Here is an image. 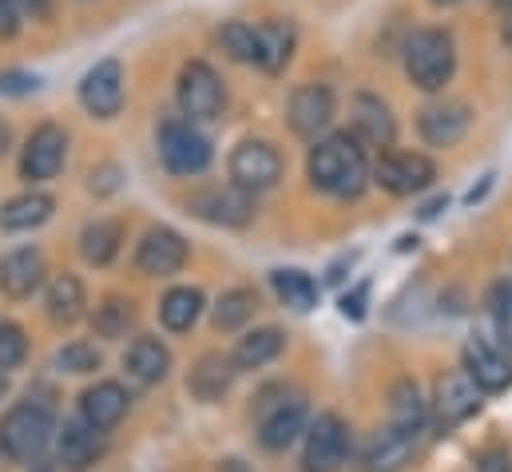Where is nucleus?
Instances as JSON below:
<instances>
[{
  "label": "nucleus",
  "mask_w": 512,
  "mask_h": 472,
  "mask_svg": "<svg viewBox=\"0 0 512 472\" xmlns=\"http://www.w3.org/2000/svg\"><path fill=\"white\" fill-rule=\"evenodd\" d=\"M306 175L314 183V191L334 195V199H358L370 183V163H366V147L354 131H334L326 139H318L310 147L306 159Z\"/></svg>",
  "instance_id": "nucleus-1"
},
{
  "label": "nucleus",
  "mask_w": 512,
  "mask_h": 472,
  "mask_svg": "<svg viewBox=\"0 0 512 472\" xmlns=\"http://www.w3.org/2000/svg\"><path fill=\"white\" fill-rule=\"evenodd\" d=\"M52 437H56V417L40 401H20L0 421V453L8 461H20V465L40 461L48 453Z\"/></svg>",
  "instance_id": "nucleus-2"
},
{
  "label": "nucleus",
  "mask_w": 512,
  "mask_h": 472,
  "mask_svg": "<svg viewBox=\"0 0 512 472\" xmlns=\"http://www.w3.org/2000/svg\"><path fill=\"white\" fill-rule=\"evenodd\" d=\"M457 72V44L445 28H421L405 44V76L421 92H441Z\"/></svg>",
  "instance_id": "nucleus-3"
},
{
  "label": "nucleus",
  "mask_w": 512,
  "mask_h": 472,
  "mask_svg": "<svg viewBox=\"0 0 512 472\" xmlns=\"http://www.w3.org/2000/svg\"><path fill=\"white\" fill-rule=\"evenodd\" d=\"M175 100H179V112L191 123H211V119L223 116L227 108V88L219 80V72L203 60H191L179 68V80H175Z\"/></svg>",
  "instance_id": "nucleus-4"
},
{
  "label": "nucleus",
  "mask_w": 512,
  "mask_h": 472,
  "mask_svg": "<svg viewBox=\"0 0 512 472\" xmlns=\"http://www.w3.org/2000/svg\"><path fill=\"white\" fill-rule=\"evenodd\" d=\"M159 159L171 175L191 179V175H203L211 167L215 151H211V139L191 119H167L159 127Z\"/></svg>",
  "instance_id": "nucleus-5"
},
{
  "label": "nucleus",
  "mask_w": 512,
  "mask_h": 472,
  "mask_svg": "<svg viewBox=\"0 0 512 472\" xmlns=\"http://www.w3.org/2000/svg\"><path fill=\"white\" fill-rule=\"evenodd\" d=\"M187 211L211 227H247L255 219V195L243 191L239 183H215V187H199L187 199Z\"/></svg>",
  "instance_id": "nucleus-6"
},
{
  "label": "nucleus",
  "mask_w": 512,
  "mask_h": 472,
  "mask_svg": "<svg viewBox=\"0 0 512 472\" xmlns=\"http://www.w3.org/2000/svg\"><path fill=\"white\" fill-rule=\"evenodd\" d=\"M477 409H481V385L465 369H449V373L437 377V385H433V421H437L441 433L465 425Z\"/></svg>",
  "instance_id": "nucleus-7"
},
{
  "label": "nucleus",
  "mask_w": 512,
  "mask_h": 472,
  "mask_svg": "<svg viewBox=\"0 0 512 472\" xmlns=\"http://www.w3.org/2000/svg\"><path fill=\"white\" fill-rule=\"evenodd\" d=\"M433 179H437V167L421 151H385L374 163V183L389 195H397V199L433 187Z\"/></svg>",
  "instance_id": "nucleus-8"
},
{
  "label": "nucleus",
  "mask_w": 512,
  "mask_h": 472,
  "mask_svg": "<svg viewBox=\"0 0 512 472\" xmlns=\"http://www.w3.org/2000/svg\"><path fill=\"white\" fill-rule=\"evenodd\" d=\"M64 159H68V131L60 123H40L20 151V179L48 183L64 171Z\"/></svg>",
  "instance_id": "nucleus-9"
},
{
  "label": "nucleus",
  "mask_w": 512,
  "mask_h": 472,
  "mask_svg": "<svg viewBox=\"0 0 512 472\" xmlns=\"http://www.w3.org/2000/svg\"><path fill=\"white\" fill-rule=\"evenodd\" d=\"M346 449H350V429L342 417L322 413L310 421L306 429V449H302V465L306 472H338L346 465Z\"/></svg>",
  "instance_id": "nucleus-10"
},
{
  "label": "nucleus",
  "mask_w": 512,
  "mask_h": 472,
  "mask_svg": "<svg viewBox=\"0 0 512 472\" xmlns=\"http://www.w3.org/2000/svg\"><path fill=\"white\" fill-rule=\"evenodd\" d=\"M282 179V155L266 143V139H243L231 151V183H239L243 191H270Z\"/></svg>",
  "instance_id": "nucleus-11"
},
{
  "label": "nucleus",
  "mask_w": 512,
  "mask_h": 472,
  "mask_svg": "<svg viewBox=\"0 0 512 472\" xmlns=\"http://www.w3.org/2000/svg\"><path fill=\"white\" fill-rule=\"evenodd\" d=\"M80 104H84L88 116L96 119L120 116V108H124V64L112 60V56L92 64L80 80Z\"/></svg>",
  "instance_id": "nucleus-12"
},
{
  "label": "nucleus",
  "mask_w": 512,
  "mask_h": 472,
  "mask_svg": "<svg viewBox=\"0 0 512 472\" xmlns=\"http://www.w3.org/2000/svg\"><path fill=\"white\" fill-rule=\"evenodd\" d=\"M187 262V242L179 231L171 227H155L147 231L143 242L135 246V270L147 274V278H167V274H179Z\"/></svg>",
  "instance_id": "nucleus-13"
},
{
  "label": "nucleus",
  "mask_w": 512,
  "mask_h": 472,
  "mask_svg": "<svg viewBox=\"0 0 512 472\" xmlns=\"http://www.w3.org/2000/svg\"><path fill=\"white\" fill-rule=\"evenodd\" d=\"M286 119H290L294 135L318 139L334 123V92L326 84H302V88H294V96L286 104Z\"/></svg>",
  "instance_id": "nucleus-14"
},
{
  "label": "nucleus",
  "mask_w": 512,
  "mask_h": 472,
  "mask_svg": "<svg viewBox=\"0 0 512 472\" xmlns=\"http://www.w3.org/2000/svg\"><path fill=\"white\" fill-rule=\"evenodd\" d=\"M461 357H465V373L481 385V393H501V389L512 385L509 357L501 354V346H493L489 338L473 334V338L465 342V354Z\"/></svg>",
  "instance_id": "nucleus-15"
},
{
  "label": "nucleus",
  "mask_w": 512,
  "mask_h": 472,
  "mask_svg": "<svg viewBox=\"0 0 512 472\" xmlns=\"http://www.w3.org/2000/svg\"><path fill=\"white\" fill-rule=\"evenodd\" d=\"M128 405H131V393L120 381H96V385H88V389L80 393V417H84L92 429H100V433L116 429V425L124 421Z\"/></svg>",
  "instance_id": "nucleus-16"
},
{
  "label": "nucleus",
  "mask_w": 512,
  "mask_h": 472,
  "mask_svg": "<svg viewBox=\"0 0 512 472\" xmlns=\"http://www.w3.org/2000/svg\"><path fill=\"white\" fill-rule=\"evenodd\" d=\"M48 266H44V254L36 246H20L12 254L0 258V294L8 298H32L44 282Z\"/></svg>",
  "instance_id": "nucleus-17"
},
{
  "label": "nucleus",
  "mask_w": 512,
  "mask_h": 472,
  "mask_svg": "<svg viewBox=\"0 0 512 472\" xmlns=\"http://www.w3.org/2000/svg\"><path fill=\"white\" fill-rule=\"evenodd\" d=\"M473 123L469 104H429L417 116V131L429 147H457Z\"/></svg>",
  "instance_id": "nucleus-18"
},
{
  "label": "nucleus",
  "mask_w": 512,
  "mask_h": 472,
  "mask_svg": "<svg viewBox=\"0 0 512 472\" xmlns=\"http://www.w3.org/2000/svg\"><path fill=\"white\" fill-rule=\"evenodd\" d=\"M354 135L370 147H389L397 139V119L389 112V104L378 96H354Z\"/></svg>",
  "instance_id": "nucleus-19"
},
{
  "label": "nucleus",
  "mask_w": 512,
  "mask_h": 472,
  "mask_svg": "<svg viewBox=\"0 0 512 472\" xmlns=\"http://www.w3.org/2000/svg\"><path fill=\"white\" fill-rule=\"evenodd\" d=\"M124 369L135 385H159L171 373V350L159 338H135L124 354Z\"/></svg>",
  "instance_id": "nucleus-20"
},
{
  "label": "nucleus",
  "mask_w": 512,
  "mask_h": 472,
  "mask_svg": "<svg viewBox=\"0 0 512 472\" xmlns=\"http://www.w3.org/2000/svg\"><path fill=\"white\" fill-rule=\"evenodd\" d=\"M44 310L56 326H76L88 310V294H84V282L76 274H56L48 282V294H44Z\"/></svg>",
  "instance_id": "nucleus-21"
},
{
  "label": "nucleus",
  "mask_w": 512,
  "mask_h": 472,
  "mask_svg": "<svg viewBox=\"0 0 512 472\" xmlns=\"http://www.w3.org/2000/svg\"><path fill=\"white\" fill-rule=\"evenodd\" d=\"M298 433H306V405H302V401H282V405H274V409L262 417V425H258V445L270 449V453H278V449H286Z\"/></svg>",
  "instance_id": "nucleus-22"
},
{
  "label": "nucleus",
  "mask_w": 512,
  "mask_h": 472,
  "mask_svg": "<svg viewBox=\"0 0 512 472\" xmlns=\"http://www.w3.org/2000/svg\"><path fill=\"white\" fill-rule=\"evenodd\" d=\"M258 32V68L262 72H282L294 56V44H298V32L290 20H262L255 24Z\"/></svg>",
  "instance_id": "nucleus-23"
},
{
  "label": "nucleus",
  "mask_w": 512,
  "mask_h": 472,
  "mask_svg": "<svg viewBox=\"0 0 512 472\" xmlns=\"http://www.w3.org/2000/svg\"><path fill=\"white\" fill-rule=\"evenodd\" d=\"M425 417H429V405H425V397H421L417 381L401 377V381L389 389V429L417 437V433H421V425H425Z\"/></svg>",
  "instance_id": "nucleus-24"
},
{
  "label": "nucleus",
  "mask_w": 512,
  "mask_h": 472,
  "mask_svg": "<svg viewBox=\"0 0 512 472\" xmlns=\"http://www.w3.org/2000/svg\"><path fill=\"white\" fill-rule=\"evenodd\" d=\"M52 195H44V191H24V195H16V199H8L4 207H0V231H12V235H20V231H36V227H44L48 219H52Z\"/></svg>",
  "instance_id": "nucleus-25"
},
{
  "label": "nucleus",
  "mask_w": 512,
  "mask_h": 472,
  "mask_svg": "<svg viewBox=\"0 0 512 472\" xmlns=\"http://www.w3.org/2000/svg\"><path fill=\"white\" fill-rule=\"evenodd\" d=\"M235 361L223 354H203L199 357V365L191 369V393L199 397V401H219L227 389H231V381H235Z\"/></svg>",
  "instance_id": "nucleus-26"
},
{
  "label": "nucleus",
  "mask_w": 512,
  "mask_h": 472,
  "mask_svg": "<svg viewBox=\"0 0 512 472\" xmlns=\"http://www.w3.org/2000/svg\"><path fill=\"white\" fill-rule=\"evenodd\" d=\"M203 314V294L195 286H175L163 294L159 302V322L171 330V334H187Z\"/></svg>",
  "instance_id": "nucleus-27"
},
{
  "label": "nucleus",
  "mask_w": 512,
  "mask_h": 472,
  "mask_svg": "<svg viewBox=\"0 0 512 472\" xmlns=\"http://www.w3.org/2000/svg\"><path fill=\"white\" fill-rule=\"evenodd\" d=\"M413 441L417 437L397 433V429L385 425L382 433L370 441V449H366V465L374 472H401L409 465V457H413Z\"/></svg>",
  "instance_id": "nucleus-28"
},
{
  "label": "nucleus",
  "mask_w": 512,
  "mask_h": 472,
  "mask_svg": "<svg viewBox=\"0 0 512 472\" xmlns=\"http://www.w3.org/2000/svg\"><path fill=\"white\" fill-rule=\"evenodd\" d=\"M282 346H286V334L278 326H262V330H251L247 338H239L231 361H235V369H262L266 361L282 354Z\"/></svg>",
  "instance_id": "nucleus-29"
},
{
  "label": "nucleus",
  "mask_w": 512,
  "mask_h": 472,
  "mask_svg": "<svg viewBox=\"0 0 512 472\" xmlns=\"http://www.w3.org/2000/svg\"><path fill=\"white\" fill-rule=\"evenodd\" d=\"M120 242H124V227H120V223L96 219V223H88L84 235H80V254H84V262H92V266H108V262L120 254Z\"/></svg>",
  "instance_id": "nucleus-30"
},
{
  "label": "nucleus",
  "mask_w": 512,
  "mask_h": 472,
  "mask_svg": "<svg viewBox=\"0 0 512 472\" xmlns=\"http://www.w3.org/2000/svg\"><path fill=\"white\" fill-rule=\"evenodd\" d=\"M270 286H274L278 302L290 306L294 314H310L314 302H318V286H314V278L306 270H274L270 274Z\"/></svg>",
  "instance_id": "nucleus-31"
},
{
  "label": "nucleus",
  "mask_w": 512,
  "mask_h": 472,
  "mask_svg": "<svg viewBox=\"0 0 512 472\" xmlns=\"http://www.w3.org/2000/svg\"><path fill=\"white\" fill-rule=\"evenodd\" d=\"M100 437H104V433L92 429L84 417H80V421H68L64 433H60V461H64V465H88V461L100 453V445H104Z\"/></svg>",
  "instance_id": "nucleus-32"
},
{
  "label": "nucleus",
  "mask_w": 512,
  "mask_h": 472,
  "mask_svg": "<svg viewBox=\"0 0 512 472\" xmlns=\"http://www.w3.org/2000/svg\"><path fill=\"white\" fill-rule=\"evenodd\" d=\"M255 310H258V294L251 290V286H239V290H227V294L219 298L211 322H215V330L231 334V330H243V326L251 322Z\"/></svg>",
  "instance_id": "nucleus-33"
},
{
  "label": "nucleus",
  "mask_w": 512,
  "mask_h": 472,
  "mask_svg": "<svg viewBox=\"0 0 512 472\" xmlns=\"http://www.w3.org/2000/svg\"><path fill=\"white\" fill-rule=\"evenodd\" d=\"M131 322H135V302H131V298H120V294L104 298V302L96 306V314H92V330H96L100 338H124Z\"/></svg>",
  "instance_id": "nucleus-34"
},
{
  "label": "nucleus",
  "mask_w": 512,
  "mask_h": 472,
  "mask_svg": "<svg viewBox=\"0 0 512 472\" xmlns=\"http://www.w3.org/2000/svg\"><path fill=\"white\" fill-rule=\"evenodd\" d=\"M219 44L227 48L231 60H239V64H258L255 24H247V20H227V24L219 28Z\"/></svg>",
  "instance_id": "nucleus-35"
},
{
  "label": "nucleus",
  "mask_w": 512,
  "mask_h": 472,
  "mask_svg": "<svg viewBox=\"0 0 512 472\" xmlns=\"http://www.w3.org/2000/svg\"><path fill=\"white\" fill-rule=\"evenodd\" d=\"M56 369L60 373H96L100 369V350L92 342H68L56 354Z\"/></svg>",
  "instance_id": "nucleus-36"
},
{
  "label": "nucleus",
  "mask_w": 512,
  "mask_h": 472,
  "mask_svg": "<svg viewBox=\"0 0 512 472\" xmlns=\"http://www.w3.org/2000/svg\"><path fill=\"white\" fill-rule=\"evenodd\" d=\"M28 357V338L16 322H0V369H16Z\"/></svg>",
  "instance_id": "nucleus-37"
},
{
  "label": "nucleus",
  "mask_w": 512,
  "mask_h": 472,
  "mask_svg": "<svg viewBox=\"0 0 512 472\" xmlns=\"http://www.w3.org/2000/svg\"><path fill=\"white\" fill-rule=\"evenodd\" d=\"M489 306H493V326H497L501 342H505V346H512V286H509V282L493 286Z\"/></svg>",
  "instance_id": "nucleus-38"
},
{
  "label": "nucleus",
  "mask_w": 512,
  "mask_h": 472,
  "mask_svg": "<svg viewBox=\"0 0 512 472\" xmlns=\"http://www.w3.org/2000/svg\"><path fill=\"white\" fill-rule=\"evenodd\" d=\"M366 302H370V282H362V286H354L350 294H342V318H350V322H362L366 318Z\"/></svg>",
  "instance_id": "nucleus-39"
},
{
  "label": "nucleus",
  "mask_w": 512,
  "mask_h": 472,
  "mask_svg": "<svg viewBox=\"0 0 512 472\" xmlns=\"http://www.w3.org/2000/svg\"><path fill=\"white\" fill-rule=\"evenodd\" d=\"M28 92H36V76H24V72L0 76V96H28Z\"/></svg>",
  "instance_id": "nucleus-40"
},
{
  "label": "nucleus",
  "mask_w": 512,
  "mask_h": 472,
  "mask_svg": "<svg viewBox=\"0 0 512 472\" xmlns=\"http://www.w3.org/2000/svg\"><path fill=\"white\" fill-rule=\"evenodd\" d=\"M20 4L16 0H0V40H12L20 32Z\"/></svg>",
  "instance_id": "nucleus-41"
},
{
  "label": "nucleus",
  "mask_w": 512,
  "mask_h": 472,
  "mask_svg": "<svg viewBox=\"0 0 512 472\" xmlns=\"http://www.w3.org/2000/svg\"><path fill=\"white\" fill-rule=\"evenodd\" d=\"M477 472H512V457L509 449H485L481 457H477Z\"/></svg>",
  "instance_id": "nucleus-42"
},
{
  "label": "nucleus",
  "mask_w": 512,
  "mask_h": 472,
  "mask_svg": "<svg viewBox=\"0 0 512 472\" xmlns=\"http://www.w3.org/2000/svg\"><path fill=\"white\" fill-rule=\"evenodd\" d=\"M88 187H92L96 195H112V191L120 187V171H116V167H100V171L88 175Z\"/></svg>",
  "instance_id": "nucleus-43"
},
{
  "label": "nucleus",
  "mask_w": 512,
  "mask_h": 472,
  "mask_svg": "<svg viewBox=\"0 0 512 472\" xmlns=\"http://www.w3.org/2000/svg\"><path fill=\"white\" fill-rule=\"evenodd\" d=\"M20 12H32V16H44L48 12V0H16Z\"/></svg>",
  "instance_id": "nucleus-44"
},
{
  "label": "nucleus",
  "mask_w": 512,
  "mask_h": 472,
  "mask_svg": "<svg viewBox=\"0 0 512 472\" xmlns=\"http://www.w3.org/2000/svg\"><path fill=\"white\" fill-rule=\"evenodd\" d=\"M219 472H255L247 461H239V457H227V461H219Z\"/></svg>",
  "instance_id": "nucleus-45"
},
{
  "label": "nucleus",
  "mask_w": 512,
  "mask_h": 472,
  "mask_svg": "<svg viewBox=\"0 0 512 472\" xmlns=\"http://www.w3.org/2000/svg\"><path fill=\"white\" fill-rule=\"evenodd\" d=\"M8 147H12V127H8L4 119H0V159L8 155Z\"/></svg>",
  "instance_id": "nucleus-46"
},
{
  "label": "nucleus",
  "mask_w": 512,
  "mask_h": 472,
  "mask_svg": "<svg viewBox=\"0 0 512 472\" xmlns=\"http://www.w3.org/2000/svg\"><path fill=\"white\" fill-rule=\"evenodd\" d=\"M441 207H445V199H437V203H429V207L421 211V219H437V215H441Z\"/></svg>",
  "instance_id": "nucleus-47"
},
{
  "label": "nucleus",
  "mask_w": 512,
  "mask_h": 472,
  "mask_svg": "<svg viewBox=\"0 0 512 472\" xmlns=\"http://www.w3.org/2000/svg\"><path fill=\"white\" fill-rule=\"evenodd\" d=\"M437 8H457V4H465V0H433Z\"/></svg>",
  "instance_id": "nucleus-48"
},
{
  "label": "nucleus",
  "mask_w": 512,
  "mask_h": 472,
  "mask_svg": "<svg viewBox=\"0 0 512 472\" xmlns=\"http://www.w3.org/2000/svg\"><path fill=\"white\" fill-rule=\"evenodd\" d=\"M4 389H8V373L0 369V397H4Z\"/></svg>",
  "instance_id": "nucleus-49"
},
{
  "label": "nucleus",
  "mask_w": 512,
  "mask_h": 472,
  "mask_svg": "<svg viewBox=\"0 0 512 472\" xmlns=\"http://www.w3.org/2000/svg\"><path fill=\"white\" fill-rule=\"evenodd\" d=\"M36 472H56V469H52V465H40V469H36Z\"/></svg>",
  "instance_id": "nucleus-50"
}]
</instances>
